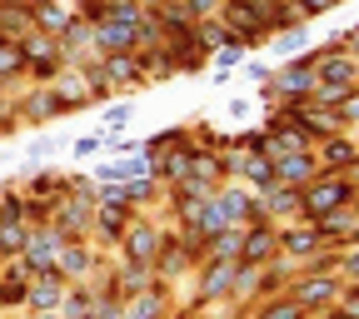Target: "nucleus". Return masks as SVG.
<instances>
[{
	"label": "nucleus",
	"mask_w": 359,
	"mask_h": 319,
	"mask_svg": "<svg viewBox=\"0 0 359 319\" xmlns=\"http://www.w3.org/2000/svg\"><path fill=\"white\" fill-rule=\"evenodd\" d=\"M354 185H349V175H325L320 170V179H309V185L299 190V219H320V215H330V210H339V205H354Z\"/></svg>",
	"instance_id": "1"
},
{
	"label": "nucleus",
	"mask_w": 359,
	"mask_h": 319,
	"mask_svg": "<svg viewBox=\"0 0 359 319\" xmlns=\"http://www.w3.org/2000/svg\"><path fill=\"white\" fill-rule=\"evenodd\" d=\"M280 254V224L275 219H250L245 230H240V264H264V259H275Z\"/></svg>",
	"instance_id": "2"
},
{
	"label": "nucleus",
	"mask_w": 359,
	"mask_h": 319,
	"mask_svg": "<svg viewBox=\"0 0 359 319\" xmlns=\"http://www.w3.org/2000/svg\"><path fill=\"white\" fill-rule=\"evenodd\" d=\"M275 90L285 95V105H304V100L314 95V55L304 50V55L285 60V65L275 70Z\"/></svg>",
	"instance_id": "3"
},
{
	"label": "nucleus",
	"mask_w": 359,
	"mask_h": 319,
	"mask_svg": "<svg viewBox=\"0 0 359 319\" xmlns=\"http://www.w3.org/2000/svg\"><path fill=\"white\" fill-rule=\"evenodd\" d=\"M125 254H130V264H155V254H160V245H165V230L160 224H150V219H130L125 224Z\"/></svg>",
	"instance_id": "4"
},
{
	"label": "nucleus",
	"mask_w": 359,
	"mask_h": 319,
	"mask_svg": "<svg viewBox=\"0 0 359 319\" xmlns=\"http://www.w3.org/2000/svg\"><path fill=\"white\" fill-rule=\"evenodd\" d=\"M314 55V85H359V65L349 60V50H330V45H320Z\"/></svg>",
	"instance_id": "5"
},
{
	"label": "nucleus",
	"mask_w": 359,
	"mask_h": 319,
	"mask_svg": "<svg viewBox=\"0 0 359 319\" xmlns=\"http://www.w3.org/2000/svg\"><path fill=\"white\" fill-rule=\"evenodd\" d=\"M280 250H285V259L304 264L309 254L325 250V240H320V230H314V219H290V224H280Z\"/></svg>",
	"instance_id": "6"
},
{
	"label": "nucleus",
	"mask_w": 359,
	"mask_h": 319,
	"mask_svg": "<svg viewBox=\"0 0 359 319\" xmlns=\"http://www.w3.org/2000/svg\"><path fill=\"white\" fill-rule=\"evenodd\" d=\"M285 294H290L299 309H325V304H334V299H339V275H309V280L290 285Z\"/></svg>",
	"instance_id": "7"
},
{
	"label": "nucleus",
	"mask_w": 359,
	"mask_h": 319,
	"mask_svg": "<svg viewBox=\"0 0 359 319\" xmlns=\"http://www.w3.org/2000/svg\"><path fill=\"white\" fill-rule=\"evenodd\" d=\"M50 90H55V100H60V110H80V105H95V90H90V80H85V70L80 65H65L55 80H50Z\"/></svg>",
	"instance_id": "8"
},
{
	"label": "nucleus",
	"mask_w": 359,
	"mask_h": 319,
	"mask_svg": "<svg viewBox=\"0 0 359 319\" xmlns=\"http://www.w3.org/2000/svg\"><path fill=\"white\" fill-rule=\"evenodd\" d=\"M15 115H20L25 125H50V120H60L65 110H60V100H55L50 85H35V90H25V100H15Z\"/></svg>",
	"instance_id": "9"
},
{
	"label": "nucleus",
	"mask_w": 359,
	"mask_h": 319,
	"mask_svg": "<svg viewBox=\"0 0 359 319\" xmlns=\"http://www.w3.org/2000/svg\"><path fill=\"white\" fill-rule=\"evenodd\" d=\"M275 179H285V185H294V190H304L309 179H320V160H314V150L275 155Z\"/></svg>",
	"instance_id": "10"
},
{
	"label": "nucleus",
	"mask_w": 359,
	"mask_h": 319,
	"mask_svg": "<svg viewBox=\"0 0 359 319\" xmlns=\"http://www.w3.org/2000/svg\"><path fill=\"white\" fill-rule=\"evenodd\" d=\"M354 155H359V145H354V135H344V130L314 145V160H320L325 175H344V170L354 165Z\"/></svg>",
	"instance_id": "11"
},
{
	"label": "nucleus",
	"mask_w": 359,
	"mask_h": 319,
	"mask_svg": "<svg viewBox=\"0 0 359 319\" xmlns=\"http://www.w3.org/2000/svg\"><path fill=\"white\" fill-rule=\"evenodd\" d=\"M259 210H264V219H299V190L294 185H285V179H275V185H264L259 190Z\"/></svg>",
	"instance_id": "12"
},
{
	"label": "nucleus",
	"mask_w": 359,
	"mask_h": 319,
	"mask_svg": "<svg viewBox=\"0 0 359 319\" xmlns=\"http://www.w3.org/2000/svg\"><path fill=\"white\" fill-rule=\"evenodd\" d=\"M165 55H170L175 70H205V65H210V50L195 40V25H190L185 35H170V40H165Z\"/></svg>",
	"instance_id": "13"
},
{
	"label": "nucleus",
	"mask_w": 359,
	"mask_h": 319,
	"mask_svg": "<svg viewBox=\"0 0 359 319\" xmlns=\"http://www.w3.org/2000/svg\"><path fill=\"white\" fill-rule=\"evenodd\" d=\"M235 264L240 259H205V275H200V299H230L235 294Z\"/></svg>",
	"instance_id": "14"
},
{
	"label": "nucleus",
	"mask_w": 359,
	"mask_h": 319,
	"mask_svg": "<svg viewBox=\"0 0 359 319\" xmlns=\"http://www.w3.org/2000/svg\"><path fill=\"white\" fill-rule=\"evenodd\" d=\"M235 179L245 190H264V185H275V155H264V150H250V155H240L235 160Z\"/></svg>",
	"instance_id": "15"
},
{
	"label": "nucleus",
	"mask_w": 359,
	"mask_h": 319,
	"mask_svg": "<svg viewBox=\"0 0 359 319\" xmlns=\"http://www.w3.org/2000/svg\"><path fill=\"white\" fill-rule=\"evenodd\" d=\"M60 299H65V275H60V269H45V275H35L25 285V304L40 309V314H50Z\"/></svg>",
	"instance_id": "16"
},
{
	"label": "nucleus",
	"mask_w": 359,
	"mask_h": 319,
	"mask_svg": "<svg viewBox=\"0 0 359 319\" xmlns=\"http://www.w3.org/2000/svg\"><path fill=\"white\" fill-rule=\"evenodd\" d=\"M190 160H195V145H190V140H180V145H170V150L155 155V170H150V175L170 190L175 179H185V175H190Z\"/></svg>",
	"instance_id": "17"
},
{
	"label": "nucleus",
	"mask_w": 359,
	"mask_h": 319,
	"mask_svg": "<svg viewBox=\"0 0 359 319\" xmlns=\"http://www.w3.org/2000/svg\"><path fill=\"white\" fill-rule=\"evenodd\" d=\"M95 60H100V70H105V85H110V90L145 85V75H140V60H135V55H95Z\"/></svg>",
	"instance_id": "18"
},
{
	"label": "nucleus",
	"mask_w": 359,
	"mask_h": 319,
	"mask_svg": "<svg viewBox=\"0 0 359 319\" xmlns=\"http://www.w3.org/2000/svg\"><path fill=\"white\" fill-rule=\"evenodd\" d=\"M354 205H339V210H330V215H320L314 219V230H320V240L330 245V250H339L344 240H349V230H354Z\"/></svg>",
	"instance_id": "19"
},
{
	"label": "nucleus",
	"mask_w": 359,
	"mask_h": 319,
	"mask_svg": "<svg viewBox=\"0 0 359 319\" xmlns=\"http://www.w3.org/2000/svg\"><path fill=\"white\" fill-rule=\"evenodd\" d=\"M55 269H60L65 280H85V269H90V245H85V240H60Z\"/></svg>",
	"instance_id": "20"
},
{
	"label": "nucleus",
	"mask_w": 359,
	"mask_h": 319,
	"mask_svg": "<svg viewBox=\"0 0 359 319\" xmlns=\"http://www.w3.org/2000/svg\"><path fill=\"white\" fill-rule=\"evenodd\" d=\"M0 80H6V85L25 80V55H20V40H11V35H0Z\"/></svg>",
	"instance_id": "21"
},
{
	"label": "nucleus",
	"mask_w": 359,
	"mask_h": 319,
	"mask_svg": "<svg viewBox=\"0 0 359 319\" xmlns=\"http://www.w3.org/2000/svg\"><path fill=\"white\" fill-rule=\"evenodd\" d=\"M25 30H35V25H30V11H25V6H0V35L20 40Z\"/></svg>",
	"instance_id": "22"
},
{
	"label": "nucleus",
	"mask_w": 359,
	"mask_h": 319,
	"mask_svg": "<svg viewBox=\"0 0 359 319\" xmlns=\"http://www.w3.org/2000/svg\"><path fill=\"white\" fill-rule=\"evenodd\" d=\"M304 40H309V20H299V25H290V30H280V35H275L280 55H290V60L299 55V45H304Z\"/></svg>",
	"instance_id": "23"
},
{
	"label": "nucleus",
	"mask_w": 359,
	"mask_h": 319,
	"mask_svg": "<svg viewBox=\"0 0 359 319\" xmlns=\"http://www.w3.org/2000/svg\"><path fill=\"white\" fill-rule=\"evenodd\" d=\"M255 319H304V309L285 294V299H269V304H259L255 309Z\"/></svg>",
	"instance_id": "24"
},
{
	"label": "nucleus",
	"mask_w": 359,
	"mask_h": 319,
	"mask_svg": "<svg viewBox=\"0 0 359 319\" xmlns=\"http://www.w3.org/2000/svg\"><path fill=\"white\" fill-rule=\"evenodd\" d=\"M210 65L224 75V70H235V65H245V45L235 40V45H219V50H210Z\"/></svg>",
	"instance_id": "25"
},
{
	"label": "nucleus",
	"mask_w": 359,
	"mask_h": 319,
	"mask_svg": "<svg viewBox=\"0 0 359 319\" xmlns=\"http://www.w3.org/2000/svg\"><path fill=\"white\" fill-rule=\"evenodd\" d=\"M130 115H135V110H130V100H120V105H110V110H105V120H100V130H105V135H125V125H130Z\"/></svg>",
	"instance_id": "26"
},
{
	"label": "nucleus",
	"mask_w": 359,
	"mask_h": 319,
	"mask_svg": "<svg viewBox=\"0 0 359 319\" xmlns=\"http://www.w3.org/2000/svg\"><path fill=\"white\" fill-rule=\"evenodd\" d=\"M180 140H190V135H185V125H175V130H160V135H150V140H145V150H150V155H160V150H170V145H180Z\"/></svg>",
	"instance_id": "27"
},
{
	"label": "nucleus",
	"mask_w": 359,
	"mask_h": 319,
	"mask_svg": "<svg viewBox=\"0 0 359 319\" xmlns=\"http://www.w3.org/2000/svg\"><path fill=\"white\" fill-rule=\"evenodd\" d=\"M339 6V0H294V11H299V20H314V15H330Z\"/></svg>",
	"instance_id": "28"
},
{
	"label": "nucleus",
	"mask_w": 359,
	"mask_h": 319,
	"mask_svg": "<svg viewBox=\"0 0 359 319\" xmlns=\"http://www.w3.org/2000/svg\"><path fill=\"white\" fill-rule=\"evenodd\" d=\"M180 6H185L190 20H210V15H219V0H180Z\"/></svg>",
	"instance_id": "29"
},
{
	"label": "nucleus",
	"mask_w": 359,
	"mask_h": 319,
	"mask_svg": "<svg viewBox=\"0 0 359 319\" xmlns=\"http://www.w3.org/2000/svg\"><path fill=\"white\" fill-rule=\"evenodd\" d=\"M100 150V130L95 135H80V140H75V155H95Z\"/></svg>",
	"instance_id": "30"
},
{
	"label": "nucleus",
	"mask_w": 359,
	"mask_h": 319,
	"mask_svg": "<svg viewBox=\"0 0 359 319\" xmlns=\"http://www.w3.org/2000/svg\"><path fill=\"white\" fill-rule=\"evenodd\" d=\"M339 309H349L354 319H359V285H344V304Z\"/></svg>",
	"instance_id": "31"
},
{
	"label": "nucleus",
	"mask_w": 359,
	"mask_h": 319,
	"mask_svg": "<svg viewBox=\"0 0 359 319\" xmlns=\"http://www.w3.org/2000/svg\"><path fill=\"white\" fill-rule=\"evenodd\" d=\"M344 50H349V60L359 65V25H354V30H344Z\"/></svg>",
	"instance_id": "32"
},
{
	"label": "nucleus",
	"mask_w": 359,
	"mask_h": 319,
	"mask_svg": "<svg viewBox=\"0 0 359 319\" xmlns=\"http://www.w3.org/2000/svg\"><path fill=\"white\" fill-rule=\"evenodd\" d=\"M344 175H349V185H354V190H359V155H354V165H349V170H344Z\"/></svg>",
	"instance_id": "33"
},
{
	"label": "nucleus",
	"mask_w": 359,
	"mask_h": 319,
	"mask_svg": "<svg viewBox=\"0 0 359 319\" xmlns=\"http://www.w3.org/2000/svg\"><path fill=\"white\" fill-rule=\"evenodd\" d=\"M344 245H359V219H354V230H349V240Z\"/></svg>",
	"instance_id": "34"
},
{
	"label": "nucleus",
	"mask_w": 359,
	"mask_h": 319,
	"mask_svg": "<svg viewBox=\"0 0 359 319\" xmlns=\"http://www.w3.org/2000/svg\"><path fill=\"white\" fill-rule=\"evenodd\" d=\"M330 319H354V314H349V309H334V314H330Z\"/></svg>",
	"instance_id": "35"
},
{
	"label": "nucleus",
	"mask_w": 359,
	"mask_h": 319,
	"mask_svg": "<svg viewBox=\"0 0 359 319\" xmlns=\"http://www.w3.org/2000/svg\"><path fill=\"white\" fill-rule=\"evenodd\" d=\"M60 6H70V11H75V0H60Z\"/></svg>",
	"instance_id": "36"
},
{
	"label": "nucleus",
	"mask_w": 359,
	"mask_h": 319,
	"mask_svg": "<svg viewBox=\"0 0 359 319\" xmlns=\"http://www.w3.org/2000/svg\"><path fill=\"white\" fill-rule=\"evenodd\" d=\"M170 319H190V314H170Z\"/></svg>",
	"instance_id": "37"
}]
</instances>
